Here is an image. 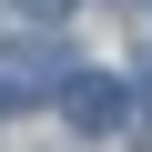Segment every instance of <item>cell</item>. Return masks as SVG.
<instances>
[{"instance_id": "cell-2", "label": "cell", "mask_w": 152, "mask_h": 152, "mask_svg": "<svg viewBox=\"0 0 152 152\" xmlns=\"http://www.w3.org/2000/svg\"><path fill=\"white\" fill-rule=\"evenodd\" d=\"M51 102L71 112V132H112V122H122V81H112V71H71Z\"/></svg>"}, {"instance_id": "cell-3", "label": "cell", "mask_w": 152, "mask_h": 152, "mask_svg": "<svg viewBox=\"0 0 152 152\" xmlns=\"http://www.w3.org/2000/svg\"><path fill=\"white\" fill-rule=\"evenodd\" d=\"M10 10H20V20H41V31H51V20H61V10H71V0H10Z\"/></svg>"}, {"instance_id": "cell-1", "label": "cell", "mask_w": 152, "mask_h": 152, "mask_svg": "<svg viewBox=\"0 0 152 152\" xmlns=\"http://www.w3.org/2000/svg\"><path fill=\"white\" fill-rule=\"evenodd\" d=\"M71 71H81V61H71L61 41H20V51H0V122H20V112H41L61 81H71Z\"/></svg>"}]
</instances>
